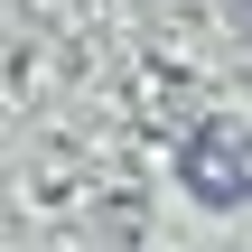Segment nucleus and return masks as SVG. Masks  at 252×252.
Returning a JSON list of instances; mask_svg holds the SVG:
<instances>
[{
	"instance_id": "obj_1",
	"label": "nucleus",
	"mask_w": 252,
	"mask_h": 252,
	"mask_svg": "<svg viewBox=\"0 0 252 252\" xmlns=\"http://www.w3.org/2000/svg\"><path fill=\"white\" fill-rule=\"evenodd\" d=\"M178 168H187V196H196V206H215V215L252 206V122H234V112L196 122Z\"/></svg>"
},
{
	"instance_id": "obj_2",
	"label": "nucleus",
	"mask_w": 252,
	"mask_h": 252,
	"mask_svg": "<svg viewBox=\"0 0 252 252\" xmlns=\"http://www.w3.org/2000/svg\"><path fill=\"white\" fill-rule=\"evenodd\" d=\"M234 9H243V28H252V0H234Z\"/></svg>"
}]
</instances>
